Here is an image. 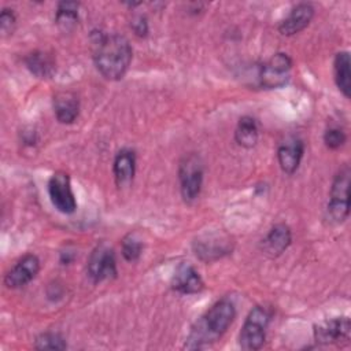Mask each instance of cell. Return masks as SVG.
Wrapping results in <instances>:
<instances>
[{
  "instance_id": "11",
  "label": "cell",
  "mask_w": 351,
  "mask_h": 351,
  "mask_svg": "<svg viewBox=\"0 0 351 351\" xmlns=\"http://www.w3.org/2000/svg\"><path fill=\"white\" fill-rule=\"evenodd\" d=\"M314 16V7L310 3L296 4L280 22L278 32L282 36H293L308 26Z\"/></svg>"
},
{
  "instance_id": "7",
  "label": "cell",
  "mask_w": 351,
  "mask_h": 351,
  "mask_svg": "<svg viewBox=\"0 0 351 351\" xmlns=\"http://www.w3.org/2000/svg\"><path fill=\"white\" fill-rule=\"evenodd\" d=\"M48 193L52 206L62 214H73L77 208V200L71 188L70 176L64 171H56L48 181Z\"/></svg>"
},
{
  "instance_id": "1",
  "label": "cell",
  "mask_w": 351,
  "mask_h": 351,
  "mask_svg": "<svg viewBox=\"0 0 351 351\" xmlns=\"http://www.w3.org/2000/svg\"><path fill=\"white\" fill-rule=\"evenodd\" d=\"M93 62L99 73L110 81L121 80L132 62L129 40L118 33L97 32L92 36Z\"/></svg>"
},
{
  "instance_id": "15",
  "label": "cell",
  "mask_w": 351,
  "mask_h": 351,
  "mask_svg": "<svg viewBox=\"0 0 351 351\" xmlns=\"http://www.w3.org/2000/svg\"><path fill=\"white\" fill-rule=\"evenodd\" d=\"M114 170V177L117 185L126 186L132 182L136 171V154L133 149L129 148H122L114 159L112 165Z\"/></svg>"
},
{
  "instance_id": "21",
  "label": "cell",
  "mask_w": 351,
  "mask_h": 351,
  "mask_svg": "<svg viewBox=\"0 0 351 351\" xmlns=\"http://www.w3.org/2000/svg\"><path fill=\"white\" fill-rule=\"evenodd\" d=\"M195 251H196V255L200 256L202 259L213 261L228 254L229 245H228V241H222L221 239L218 240L217 237H208V240L196 241Z\"/></svg>"
},
{
  "instance_id": "25",
  "label": "cell",
  "mask_w": 351,
  "mask_h": 351,
  "mask_svg": "<svg viewBox=\"0 0 351 351\" xmlns=\"http://www.w3.org/2000/svg\"><path fill=\"white\" fill-rule=\"evenodd\" d=\"M16 25V16L14 10L11 8H3L1 14H0V30L1 33L5 34H11L15 29Z\"/></svg>"
},
{
  "instance_id": "12",
  "label": "cell",
  "mask_w": 351,
  "mask_h": 351,
  "mask_svg": "<svg viewBox=\"0 0 351 351\" xmlns=\"http://www.w3.org/2000/svg\"><path fill=\"white\" fill-rule=\"evenodd\" d=\"M304 143L299 137H289L277 149V159L285 174H293L303 158Z\"/></svg>"
},
{
  "instance_id": "20",
  "label": "cell",
  "mask_w": 351,
  "mask_h": 351,
  "mask_svg": "<svg viewBox=\"0 0 351 351\" xmlns=\"http://www.w3.org/2000/svg\"><path fill=\"white\" fill-rule=\"evenodd\" d=\"M78 7L75 1H62L58 4L55 22L63 32H71L78 23Z\"/></svg>"
},
{
  "instance_id": "13",
  "label": "cell",
  "mask_w": 351,
  "mask_h": 351,
  "mask_svg": "<svg viewBox=\"0 0 351 351\" xmlns=\"http://www.w3.org/2000/svg\"><path fill=\"white\" fill-rule=\"evenodd\" d=\"M171 288L178 293L192 295L199 293L204 288V282L192 265L181 263L171 278Z\"/></svg>"
},
{
  "instance_id": "26",
  "label": "cell",
  "mask_w": 351,
  "mask_h": 351,
  "mask_svg": "<svg viewBox=\"0 0 351 351\" xmlns=\"http://www.w3.org/2000/svg\"><path fill=\"white\" fill-rule=\"evenodd\" d=\"M132 29L134 30V33H136L138 37H145L147 33H148V23H147L145 16H143V15L136 16V18L132 21Z\"/></svg>"
},
{
  "instance_id": "19",
  "label": "cell",
  "mask_w": 351,
  "mask_h": 351,
  "mask_svg": "<svg viewBox=\"0 0 351 351\" xmlns=\"http://www.w3.org/2000/svg\"><path fill=\"white\" fill-rule=\"evenodd\" d=\"M234 138L239 145L244 148H252L258 141V125L255 118L250 115L241 117L234 130Z\"/></svg>"
},
{
  "instance_id": "6",
  "label": "cell",
  "mask_w": 351,
  "mask_h": 351,
  "mask_svg": "<svg viewBox=\"0 0 351 351\" xmlns=\"http://www.w3.org/2000/svg\"><path fill=\"white\" fill-rule=\"evenodd\" d=\"M292 59L285 52H277L269 58L259 70V84L265 89L284 86L291 78Z\"/></svg>"
},
{
  "instance_id": "22",
  "label": "cell",
  "mask_w": 351,
  "mask_h": 351,
  "mask_svg": "<svg viewBox=\"0 0 351 351\" xmlns=\"http://www.w3.org/2000/svg\"><path fill=\"white\" fill-rule=\"evenodd\" d=\"M67 347L62 335L56 332L41 333L34 343L36 350H64Z\"/></svg>"
},
{
  "instance_id": "8",
  "label": "cell",
  "mask_w": 351,
  "mask_h": 351,
  "mask_svg": "<svg viewBox=\"0 0 351 351\" xmlns=\"http://www.w3.org/2000/svg\"><path fill=\"white\" fill-rule=\"evenodd\" d=\"M88 274L93 282H101L117 277V259L114 250L106 244H99L88 259Z\"/></svg>"
},
{
  "instance_id": "9",
  "label": "cell",
  "mask_w": 351,
  "mask_h": 351,
  "mask_svg": "<svg viewBox=\"0 0 351 351\" xmlns=\"http://www.w3.org/2000/svg\"><path fill=\"white\" fill-rule=\"evenodd\" d=\"M40 271V259L34 254L23 255L4 276V285L16 289L27 285Z\"/></svg>"
},
{
  "instance_id": "17",
  "label": "cell",
  "mask_w": 351,
  "mask_h": 351,
  "mask_svg": "<svg viewBox=\"0 0 351 351\" xmlns=\"http://www.w3.org/2000/svg\"><path fill=\"white\" fill-rule=\"evenodd\" d=\"M351 62H350V53L347 51H341L336 53L335 62H333V73H335V81L340 92L350 97L351 93V70H350Z\"/></svg>"
},
{
  "instance_id": "3",
  "label": "cell",
  "mask_w": 351,
  "mask_h": 351,
  "mask_svg": "<svg viewBox=\"0 0 351 351\" xmlns=\"http://www.w3.org/2000/svg\"><path fill=\"white\" fill-rule=\"evenodd\" d=\"M350 167L344 165L333 178L329 202L326 206V219L330 223H341L350 213Z\"/></svg>"
},
{
  "instance_id": "10",
  "label": "cell",
  "mask_w": 351,
  "mask_h": 351,
  "mask_svg": "<svg viewBox=\"0 0 351 351\" xmlns=\"http://www.w3.org/2000/svg\"><path fill=\"white\" fill-rule=\"evenodd\" d=\"M351 322L348 317H336L314 326V339L321 344H333L350 340Z\"/></svg>"
},
{
  "instance_id": "4",
  "label": "cell",
  "mask_w": 351,
  "mask_h": 351,
  "mask_svg": "<svg viewBox=\"0 0 351 351\" xmlns=\"http://www.w3.org/2000/svg\"><path fill=\"white\" fill-rule=\"evenodd\" d=\"M270 322V311L265 306H255L247 315L240 335L239 344L245 351L259 350L266 340V329Z\"/></svg>"
},
{
  "instance_id": "24",
  "label": "cell",
  "mask_w": 351,
  "mask_h": 351,
  "mask_svg": "<svg viewBox=\"0 0 351 351\" xmlns=\"http://www.w3.org/2000/svg\"><path fill=\"white\" fill-rule=\"evenodd\" d=\"M346 133L339 126H332L325 130L324 133V143L330 149H337L346 143Z\"/></svg>"
},
{
  "instance_id": "18",
  "label": "cell",
  "mask_w": 351,
  "mask_h": 351,
  "mask_svg": "<svg viewBox=\"0 0 351 351\" xmlns=\"http://www.w3.org/2000/svg\"><path fill=\"white\" fill-rule=\"evenodd\" d=\"M26 67L38 78L51 77L55 71V59L52 55L44 51H34L30 52L25 59Z\"/></svg>"
},
{
  "instance_id": "14",
  "label": "cell",
  "mask_w": 351,
  "mask_h": 351,
  "mask_svg": "<svg viewBox=\"0 0 351 351\" xmlns=\"http://www.w3.org/2000/svg\"><path fill=\"white\" fill-rule=\"evenodd\" d=\"M292 241V233L288 225L285 223H277L274 225L266 237L262 240V251L274 258L281 255L291 244Z\"/></svg>"
},
{
  "instance_id": "16",
  "label": "cell",
  "mask_w": 351,
  "mask_h": 351,
  "mask_svg": "<svg viewBox=\"0 0 351 351\" xmlns=\"http://www.w3.org/2000/svg\"><path fill=\"white\" fill-rule=\"evenodd\" d=\"M55 117L60 123H73L80 112V100L73 92H59L53 97Z\"/></svg>"
},
{
  "instance_id": "23",
  "label": "cell",
  "mask_w": 351,
  "mask_h": 351,
  "mask_svg": "<svg viewBox=\"0 0 351 351\" xmlns=\"http://www.w3.org/2000/svg\"><path fill=\"white\" fill-rule=\"evenodd\" d=\"M141 252H143V243L134 234L130 233L122 240V255L126 261L129 262L137 261Z\"/></svg>"
},
{
  "instance_id": "5",
  "label": "cell",
  "mask_w": 351,
  "mask_h": 351,
  "mask_svg": "<svg viewBox=\"0 0 351 351\" xmlns=\"http://www.w3.org/2000/svg\"><path fill=\"white\" fill-rule=\"evenodd\" d=\"M178 178L184 200L193 202L199 196L203 184V163L196 154L182 158L178 166Z\"/></svg>"
},
{
  "instance_id": "2",
  "label": "cell",
  "mask_w": 351,
  "mask_h": 351,
  "mask_svg": "<svg viewBox=\"0 0 351 351\" xmlns=\"http://www.w3.org/2000/svg\"><path fill=\"white\" fill-rule=\"evenodd\" d=\"M236 317L233 302L223 298L215 302L191 328L184 348L200 350L222 337Z\"/></svg>"
}]
</instances>
